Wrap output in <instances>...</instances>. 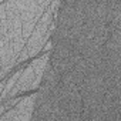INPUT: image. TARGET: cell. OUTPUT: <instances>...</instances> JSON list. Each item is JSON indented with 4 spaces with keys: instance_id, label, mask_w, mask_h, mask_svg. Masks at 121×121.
I'll list each match as a JSON object with an SVG mask.
<instances>
[{
    "instance_id": "cell-1",
    "label": "cell",
    "mask_w": 121,
    "mask_h": 121,
    "mask_svg": "<svg viewBox=\"0 0 121 121\" xmlns=\"http://www.w3.org/2000/svg\"><path fill=\"white\" fill-rule=\"evenodd\" d=\"M33 90H37L36 87V78H34V73L31 70L30 66H26L16 83V86L12 88V91L9 93L7 98L6 100H12V98H16L19 94H23V93H27V91H33Z\"/></svg>"
},
{
    "instance_id": "cell-2",
    "label": "cell",
    "mask_w": 121,
    "mask_h": 121,
    "mask_svg": "<svg viewBox=\"0 0 121 121\" xmlns=\"http://www.w3.org/2000/svg\"><path fill=\"white\" fill-rule=\"evenodd\" d=\"M48 60H50V53H44L41 56H37L34 57L31 61H30V67L34 73V78H36V87L39 90L40 84H41V80H43V74H44V70L48 64Z\"/></svg>"
},
{
    "instance_id": "cell-3",
    "label": "cell",
    "mask_w": 121,
    "mask_h": 121,
    "mask_svg": "<svg viewBox=\"0 0 121 121\" xmlns=\"http://www.w3.org/2000/svg\"><path fill=\"white\" fill-rule=\"evenodd\" d=\"M29 58V53H27V50H26V47L20 51V54L17 56V58H16V66L17 64H22L23 61H26V60Z\"/></svg>"
},
{
    "instance_id": "cell-4",
    "label": "cell",
    "mask_w": 121,
    "mask_h": 121,
    "mask_svg": "<svg viewBox=\"0 0 121 121\" xmlns=\"http://www.w3.org/2000/svg\"><path fill=\"white\" fill-rule=\"evenodd\" d=\"M2 37H3V36H2V34H0V40H2Z\"/></svg>"
},
{
    "instance_id": "cell-5",
    "label": "cell",
    "mask_w": 121,
    "mask_h": 121,
    "mask_svg": "<svg viewBox=\"0 0 121 121\" xmlns=\"http://www.w3.org/2000/svg\"><path fill=\"white\" fill-rule=\"evenodd\" d=\"M0 69H2V64H0Z\"/></svg>"
},
{
    "instance_id": "cell-6",
    "label": "cell",
    "mask_w": 121,
    "mask_h": 121,
    "mask_svg": "<svg viewBox=\"0 0 121 121\" xmlns=\"http://www.w3.org/2000/svg\"><path fill=\"white\" fill-rule=\"evenodd\" d=\"M0 3H2V2H0Z\"/></svg>"
}]
</instances>
